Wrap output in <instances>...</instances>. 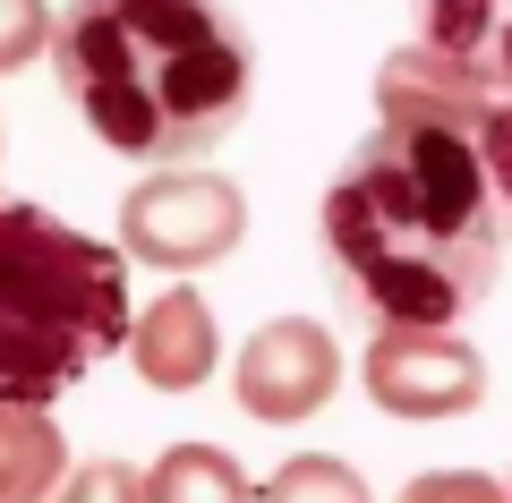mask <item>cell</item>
<instances>
[{
  "instance_id": "52a82bcc",
  "label": "cell",
  "mask_w": 512,
  "mask_h": 503,
  "mask_svg": "<svg viewBox=\"0 0 512 503\" xmlns=\"http://www.w3.org/2000/svg\"><path fill=\"white\" fill-rule=\"evenodd\" d=\"M333 393H342V350H333L325 324L274 316V324H256L248 342H239L231 401L248 418H265V427H299V418H316Z\"/></svg>"
},
{
  "instance_id": "9c48e42d",
  "label": "cell",
  "mask_w": 512,
  "mask_h": 503,
  "mask_svg": "<svg viewBox=\"0 0 512 503\" xmlns=\"http://www.w3.org/2000/svg\"><path fill=\"white\" fill-rule=\"evenodd\" d=\"M69 478V444H60L52 410L0 401V503H52Z\"/></svg>"
},
{
  "instance_id": "6da1fadb",
  "label": "cell",
  "mask_w": 512,
  "mask_h": 503,
  "mask_svg": "<svg viewBox=\"0 0 512 503\" xmlns=\"http://www.w3.org/2000/svg\"><path fill=\"white\" fill-rule=\"evenodd\" d=\"M325 265L367 333L461 324L504 273V214L470 128L376 120L325 188Z\"/></svg>"
},
{
  "instance_id": "ba28073f",
  "label": "cell",
  "mask_w": 512,
  "mask_h": 503,
  "mask_svg": "<svg viewBox=\"0 0 512 503\" xmlns=\"http://www.w3.org/2000/svg\"><path fill=\"white\" fill-rule=\"evenodd\" d=\"M128 367L146 376V393H197V384L222 367L214 307H205L188 282H171L163 299L146 307V316L128 324Z\"/></svg>"
},
{
  "instance_id": "8fae6325",
  "label": "cell",
  "mask_w": 512,
  "mask_h": 503,
  "mask_svg": "<svg viewBox=\"0 0 512 503\" xmlns=\"http://www.w3.org/2000/svg\"><path fill=\"white\" fill-rule=\"evenodd\" d=\"M256 503H376V495H367V478L342 452H291L274 478L256 486Z\"/></svg>"
},
{
  "instance_id": "5b68a950",
  "label": "cell",
  "mask_w": 512,
  "mask_h": 503,
  "mask_svg": "<svg viewBox=\"0 0 512 503\" xmlns=\"http://www.w3.org/2000/svg\"><path fill=\"white\" fill-rule=\"evenodd\" d=\"M239 239H248V197H239L231 180H214V171L171 162V171H146V180L120 197V248H128V265H163L171 282L222 265Z\"/></svg>"
},
{
  "instance_id": "7c38bea8",
  "label": "cell",
  "mask_w": 512,
  "mask_h": 503,
  "mask_svg": "<svg viewBox=\"0 0 512 503\" xmlns=\"http://www.w3.org/2000/svg\"><path fill=\"white\" fill-rule=\"evenodd\" d=\"M478 162H487V188H495V214H504V239H512V94H495L478 111Z\"/></svg>"
},
{
  "instance_id": "4fadbf2b",
  "label": "cell",
  "mask_w": 512,
  "mask_h": 503,
  "mask_svg": "<svg viewBox=\"0 0 512 503\" xmlns=\"http://www.w3.org/2000/svg\"><path fill=\"white\" fill-rule=\"evenodd\" d=\"M52 503H146V469H128V461H77L69 478H60Z\"/></svg>"
},
{
  "instance_id": "8992f818",
  "label": "cell",
  "mask_w": 512,
  "mask_h": 503,
  "mask_svg": "<svg viewBox=\"0 0 512 503\" xmlns=\"http://www.w3.org/2000/svg\"><path fill=\"white\" fill-rule=\"evenodd\" d=\"M359 384L384 418H470L487 401V359L453 324H402V333H367Z\"/></svg>"
},
{
  "instance_id": "30bf717a",
  "label": "cell",
  "mask_w": 512,
  "mask_h": 503,
  "mask_svg": "<svg viewBox=\"0 0 512 503\" xmlns=\"http://www.w3.org/2000/svg\"><path fill=\"white\" fill-rule=\"evenodd\" d=\"M146 503H256V486L222 444H171L146 469Z\"/></svg>"
},
{
  "instance_id": "9a60e30c",
  "label": "cell",
  "mask_w": 512,
  "mask_h": 503,
  "mask_svg": "<svg viewBox=\"0 0 512 503\" xmlns=\"http://www.w3.org/2000/svg\"><path fill=\"white\" fill-rule=\"evenodd\" d=\"M35 52H52V9L43 0H0V69H26Z\"/></svg>"
},
{
  "instance_id": "5bb4252c",
  "label": "cell",
  "mask_w": 512,
  "mask_h": 503,
  "mask_svg": "<svg viewBox=\"0 0 512 503\" xmlns=\"http://www.w3.org/2000/svg\"><path fill=\"white\" fill-rule=\"evenodd\" d=\"M393 503H512V486H495L487 469H419Z\"/></svg>"
},
{
  "instance_id": "3957f363",
  "label": "cell",
  "mask_w": 512,
  "mask_h": 503,
  "mask_svg": "<svg viewBox=\"0 0 512 503\" xmlns=\"http://www.w3.org/2000/svg\"><path fill=\"white\" fill-rule=\"evenodd\" d=\"M128 324V248H103L0 188V401L52 410L111 350H128Z\"/></svg>"
},
{
  "instance_id": "277c9868",
  "label": "cell",
  "mask_w": 512,
  "mask_h": 503,
  "mask_svg": "<svg viewBox=\"0 0 512 503\" xmlns=\"http://www.w3.org/2000/svg\"><path fill=\"white\" fill-rule=\"evenodd\" d=\"M512 94V0H410V43L376 69V120L478 128Z\"/></svg>"
},
{
  "instance_id": "7a4b0ae2",
  "label": "cell",
  "mask_w": 512,
  "mask_h": 503,
  "mask_svg": "<svg viewBox=\"0 0 512 503\" xmlns=\"http://www.w3.org/2000/svg\"><path fill=\"white\" fill-rule=\"evenodd\" d=\"M52 77L94 145L128 162H197L248 120L256 43L222 0H69Z\"/></svg>"
}]
</instances>
